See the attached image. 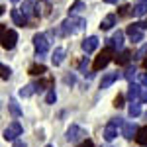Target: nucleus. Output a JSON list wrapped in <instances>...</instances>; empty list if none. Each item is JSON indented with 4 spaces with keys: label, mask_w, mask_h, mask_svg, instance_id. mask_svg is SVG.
<instances>
[{
    "label": "nucleus",
    "mask_w": 147,
    "mask_h": 147,
    "mask_svg": "<svg viewBox=\"0 0 147 147\" xmlns=\"http://www.w3.org/2000/svg\"><path fill=\"white\" fill-rule=\"evenodd\" d=\"M129 57H131V53L124 49V51H122L118 57H114V61H116L118 65H127V63H129Z\"/></svg>",
    "instance_id": "6ab92c4d"
},
{
    "label": "nucleus",
    "mask_w": 147,
    "mask_h": 147,
    "mask_svg": "<svg viewBox=\"0 0 147 147\" xmlns=\"http://www.w3.org/2000/svg\"><path fill=\"white\" fill-rule=\"evenodd\" d=\"M143 69H145V71H147V57H145V59H143Z\"/></svg>",
    "instance_id": "58836bf2"
},
{
    "label": "nucleus",
    "mask_w": 147,
    "mask_h": 147,
    "mask_svg": "<svg viewBox=\"0 0 147 147\" xmlns=\"http://www.w3.org/2000/svg\"><path fill=\"white\" fill-rule=\"evenodd\" d=\"M45 102H47V104H55V102H57V94H55V90H49V92H47Z\"/></svg>",
    "instance_id": "c85d7f7f"
},
{
    "label": "nucleus",
    "mask_w": 147,
    "mask_h": 147,
    "mask_svg": "<svg viewBox=\"0 0 147 147\" xmlns=\"http://www.w3.org/2000/svg\"><path fill=\"white\" fill-rule=\"evenodd\" d=\"M79 147H94V143H92L90 139H86V141H82V143H80Z\"/></svg>",
    "instance_id": "f704fd0d"
},
{
    "label": "nucleus",
    "mask_w": 147,
    "mask_h": 147,
    "mask_svg": "<svg viewBox=\"0 0 147 147\" xmlns=\"http://www.w3.org/2000/svg\"><path fill=\"white\" fill-rule=\"evenodd\" d=\"M136 73H137V71H136V67H127V69H125V73H124V77H125L127 80H134Z\"/></svg>",
    "instance_id": "bb28decb"
},
{
    "label": "nucleus",
    "mask_w": 147,
    "mask_h": 147,
    "mask_svg": "<svg viewBox=\"0 0 147 147\" xmlns=\"http://www.w3.org/2000/svg\"><path fill=\"white\" fill-rule=\"evenodd\" d=\"M129 12H131V8H129V6H120V10H118V14H120V16H127Z\"/></svg>",
    "instance_id": "473e14b6"
},
{
    "label": "nucleus",
    "mask_w": 147,
    "mask_h": 147,
    "mask_svg": "<svg viewBox=\"0 0 147 147\" xmlns=\"http://www.w3.org/2000/svg\"><path fill=\"white\" fill-rule=\"evenodd\" d=\"M14 147H26V143H24V141H18V139H16V141H14Z\"/></svg>",
    "instance_id": "e433bc0d"
},
{
    "label": "nucleus",
    "mask_w": 147,
    "mask_h": 147,
    "mask_svg": "<svg viewBox=\"0 0 147 147\" xmlns=\"http://www.w3.org/2000/svg\"><path fill=\"white\" fill-rule=\"evenodd\" d=\"M118 80V73H110V75H106L104 79H102V82H100V88H108L112 82H116Z\"/></svg>",
    "instance_id": "f3484780"
},
{
    "label": "nucleus",
    "mask_w": 147,
    "mask_h": 147,
    "mask_svg": "<svg viewBox=\"0 0 147 147\" xmlns=\"http://www.w3.org/2000/svg\"><path fill=\"white\" fill-rule=\"evenodd\" d=\"M12 2H20V0H12Z\"/></svg>",
    "instance_id": "a19ab883"
},
{
    "label": "nucleus",
    "mask_w": 147,
    "mask_h": 147,
    "mask_svg": "<svg viewBox=\"0 0 147 147\" xmlns=\"http://www.w3.org/2000/svg\"><path fill=\"white\" fill-rule=\"evenodd\" d=\"M35 88H37L35 84H26V86L20 88V96H22V98H28V96H32L35 92Z\"/></svg>",
    "instance_id": "412c9836"
},
{
    "label": "nucleus",
    "mask_w": 147,
    "mask_h": 147,
    "mask_svg": "<svg viewBox=\"0 0 147 147\" xmlns=\"http://www.w3.org/2000/svg\"><path fill=\"white\" fill-rule=\"evenodd\" d=\"M84 8H86V6H84V2H80V0H77V2H75L73 6H71V10H69V14H71V16H77V14H80V12L84 10Z\"/></svg>",
    "instance_id": "4be33fe9"
},
{
    "label": "nucleus",
    "mask_w": 147,
    "mask_h": 147,
    "mask_svg": "<svg viewBox=\"0 0 147 147\" xmlns=\"http://www.w3.org/2000/svg\"><path fill=\"white\" fill-rule=\"evenodd\" d=\"M20 136H22V125H20V122H12V124L4 129V139H6V141H16Z\"/></svg>",
    "instance_id": "39448f33"
},
{
    "label": "nucleus",
    "mask_w": 147,
    "mask_h": 147,
    "mask_svg": "<svg viewBox=\"0 0 147 147\" xmlns=\"http://www.w3.org/2000/svg\"><path fill=\"white\" fill-rule=\"evenodd\" d=\"M137 129L136 124L134 122H124V125H122V136L125 137V139H134V137L137 136Z\"/></svg>",
    "instance_id": "6e6552de"
},
{
    "label": "nucleus",
    "mask_w": 147,
    "mask_h": 147,
    "mask_svg": "<svg viewBox=\"0 0 147 147\" xmlns=\"http://www.w3.org/2000/svg\"><path fill=\"white\" fill-rule=\"evenodd\" d=\"M137 2H141V4H147V0H137Z\"/></svg>",
    "instance_id": "ea45409f"
},
{
    "label": "nucleus",
    "mask_w": 147,
    "mask_h": 147,
    "mask_svg": "<svg viewBox=\"0 0 147 147\" xmlns=\"http://www.w3.org/2000/svg\"><path fill=\"white\" fill-rule=\"evenodd\" d=\"M139 102H147V88H141V96H139Z\"/></svg>",
    "instance_id": "72a5a7b5"
},
{
    "label": "nucleus",
    "mask_w": 147,
    "mask_h": 147,
    "mask_svg": "<svg viewBox=\"0 0 147 147\" xmlns=\"http://www.w3.org/2000/svg\"><path fill=\"white\" fill-rule=\"evenodd\" d=\"M112 55H114V47L112 45H108L106 49H102V53H98V57H96L94 63H92V71H102V69L112 61Z\"/></svg>",
    "instance_id": "f03ea898"
},
{
    "label": "nucleus",
    "mask_w": 147,
    "mask_h": 147,
    "mask_svg": "<svg viewBox=\"0 0 147 147\" xmlns=\"http://www.w3.org/2000/svg\"><path fill=\"white\" fill-rule=\"evenodd\" d=\"M84 136H86V131H84L82 127H79L77 124H73L67 129V139H69V141H80Z\"/></svg>",
    "instance_id": "0eeeda50"
},
{
    "label": "nucleus",
    "mask_w": 147,
    "mask_h": 147,
    "mask_svg": "<svg viewBox=\"0 0 147 147\" xmlns=\"http://www.w3.org/2000/svg\"><path fill=\"white\" fill-rule=\"evenodd\" d=\"M82 51L84 53H92V51H96V47H98V37L96 35H90V37H86L84 41H82Z\"/></svg>",
    "instance_id": "1a4fd4ad"
},
{
    "label": "nucleus",
    "mask_w": 147,
    "mask_h": 147,
    "mask_svg": "<svg viewBox=\"0 0 147 147\" xmlns=\"http://www.w3.org/2000/svg\"><path fill=\"white\" fill-rule=\"evenodd\" d=\"M28 73H30V75H34V77H37V75L41 77V75H45V73H47V67H45V65H32Z\"/></svg>",
    "instance_id": "aec40b11"
},
{
    "label": "nucleus",
    "mask_w": 147,
    "mask_h": 147,
    "mask_svg": "<svg viewBox=\"0 0 147 147\" xmlns=\"http://www.w3.org/2000/svg\"><path fill=\"white\" fill-rule=\"evenodd\" d=\"M0 69H2V80L10 79V75H12V69H10V67H6V65H0Z\"/></svg>",
    "instance_id": "c756f323"
},
{
    "label": "nucleus",
    "mask_w": 147,
    "mask_h": 147,
    "mask_svg": "<svg viewBox=\"0 0 147 147\" xmlns=\"http://www.w3.org/2000/svg\"><path fill=\"white\" fill-rule=\"evenodd\" d=\"M63 59H65V49H63V47H55V51H53V55H51L53 65H61Z\"/></svg>",
    "instance_id": "4468645a"
},
{
    "label": "nucleus",
    "mask_w": 147,
    "mask_h": 147,
    "mask_svg": "<svg viewBox=\"0 0 147 147\" xmlns=\"http://www.w3.org/2000/svg\"><path fill=\"white\" fill-rule=\"evenodd\" d=\"M114 106H116V108H122V106H124V94H118V96L114 98Z\"/></svg>",
    "instance_id": "7c9ffc66"
},
{
    "label": "nucleus",
    "mask_w": 147,
    "mask_h": 147,
    "mask_svg": "<svg viewBox=\"0 0 147 147\" xmlns=\"http://www.w3.org/2000/svg\"><path fill=\"white\" fill-rule=\"evenodd\" d=\"M106 4H118V0H104Z\"/></svg>",
    "instance_id": "4c0bfd02"
},
{
    "label": "nucleus",
    "mask_w": 147,
    "mask_h": 147,
    "mask_svg": "<svg viewBox=\"0 0 147 147\" xmlns=\"http://www.w3.org/2000/svg\"><path fill=\"white\" fill-rule=\"evenodd\" d=\"M145 57H147V43L139 47V51L136 53V57H134V59H145Z\"/></svg>",
    "instance_id": "cd10ccee"
},
{
    "label": "nucleus",
    "mask_w": 147,
    "mask_h": 147,
    "mask_svg": "<svg viewBox=\"0 0 147 147\" xmlns=\"http://www.w3.org/2000/svg\"><path fill=\"white\" fill-rule=\"evenodd\" d=\"M145 28H147V24L145 22H136V24H131V26H127V37L134 41V43H139V41H143V32H145Z\"/></svg>",
    "instance_id": "7ed1b4c3"
},
{
    "label": "nucleus",
    "mask_w": 147,
    "mask_h": 147,
    "mask_svg": "<svg viewBox=\"0 0 147 147\" xmlns=\"http://www.w3.org/2000/svg\"><path fill=\"white\" fill-rule=\"evenodd\" d=\"M116 136H118V124L112 120L110 124L106 125V129H104V139H106V141H112Z\"/></svg>",
    "instance_id": "9d476101"
},
{
    "label": "nucleus",
    "mask_w": 147,
    "mask_h": 147,
    "mask_svg": "<svg viewBox=\"0 0 147 147\" xmlns=\"http://www.w3.org/2000/svg\"><path fill=\"white\" fill-rule=\"evenodd\" d=\"M137 82L143 84V86H147V73H139V75H137Z\"/></svg>",
    "instance_id": "2f4dec72"
},
{
    "label": "nucleus",
    "mask_w": 147,
    "mask_h": 147,
    "mask_svg": "<svg viewBox=\"0 0 147 147\" xmlns=\"http://www.w3.org/2000/svg\"><path fill=\"white\" fill-rule=\"evenodd\" d=\"M47 147H53V145H47Z\"/></svg>",
    "instance_id": "79ce46f5"
},
{
    "label": "nucleus",
    "mask_w": 147,
    "mask_h": 147,
    "mask_svg": "<svg viewBox=\"0 0 147 147\" xmlns=\"http://www.w3.org/2000/svg\"><path fill=\"white\" fill-rule=\"evenodd\" d=\"M110 45L114 47V49H122L124 47V32H116V34L110 37Z\"/></svg>",
    "instance_id": "9b49d317"
},
{
    "label": "nucleus",
    "mask_w": 147,
    "mask_h": 147,
    "mask_svg": "<svg viewBox=\"0 0 147 147\" xmlns=\"http://www.w3.org/2000/svg\"><path fill=\"white\" fill-rule=\"evenodd\" d=\"M86 28V20L84 18H77V16H69L65 22L61 24V35H73Z\"/></svg>",
    "instance_id": "f257e3e1"
},
{
    "label": "nucleus",
    "mask_w": 147,
    "mask_h": 147,
    "mask_svg": "<svg viewBox=\"0 0 147 147\" xmlns=\"http://www.w3.org/2000/svg\"><path fill=\"white\" fill-rule=\"evenodd\" d=\"M51 84H53V79H43V80H39V82H37L35 86L43 90V88H47V86H51Z\"/></svg>",
    "instance_id": "a878e982"
},
{
    "label": "nucleus",
    "mask_w": 147,
    "mask_h": 147,
    "mask_svg": "<svg viewBox=\"0 0 147 147\" xmlns=\"http://www.w3.org/2000/svg\"><path fill=\"white\" fill-rule=\"evenodd\" d=\"M136 141L139 145H147V125L139 127V131H137V136H136Z\"/></svg>",
    "instance_id": "a211bd4d"
},
{
    "label": "nucleus",
    "mask_w": 147,
    "mask_h": 147,
    "mask_svg": "<svg viewBox=\"0 0 147 147\" xmlns=\"http://www.w3.org/2000/svg\"><path fill=\"white\" fill-rule=\"evenodd\" d=\"M16 41H18V34H16L14 30H6L4 35H2V47L10 51V49L16 47Z\"/></svg>",
    "instance_id": "423d86ee"
},
{
    "label": "nucleus",
    "mask_w": 147,
    "mask_h": 147,
    "mask_svg": "<svg viewBox=\"0 0 147 147\" xmlns=\"http://www.w3.org/2000/svg\"><path fill=\"white\" fill-rule=\"evenodd\" d=\"M127 112H129V116H131V118H137V116L141 114V104H139V100H137V102H131V106H129V110H127Z\"/></svg>",
    "instance_id": "5701e85b"
},
{
    "label": "nucleus",
    "mask_w": 147,
    "mask_h": 147,
    "mask_svg": "<svg viewBox=\"0 0 147 147\" xmlns=\"http://www.w3.org/2000/svg\"><path fill=\"white\" fill-rule=\"evenodd\" d=\"M65 82H67V84H75V77H73V75L65 77Z\"/></svg>",
    "instance_id": "c9c22d12"
},
{
    "label": "nucleus",
    "mask_w": 147,
    "mask_h": 147,
    "mask_svg": "<svg viewBox=\"0 0 147 147\" xmlns=\"http://www.w3.org/2000/svg\"><path fill=\"white\" fill-rule=\"evenodd\" d=\"M8 108H10L12 116H16V118L22 114V112H20V106H18V102H16V100H10V102H8Z\"/></svg>",
    "instance_id": "393cba45"
},
{
    "label": "nucleus",
    "mask_w": 147,
    "mask_h": 147,
    "mask_svg": "<svg viewBox=\"0 0 147 147\" xmlns=\"http://www.w3.org/2000/svg\"><path fill=\"white\" fill-rule=\"evenodd\" d=\"M12 20H14L16 26H22L24 28V26L28 24V16H26L22 10H12Z\"/></svg>",
    "instance_id": "ddd939ff"
},
{
    "label": "nucleus",
    "mask_w": 147,
    "mask_h": 147,
    "mask_svg": "<svg viewBox=\"0 0 147 147\" xmlns=\"http://www.w3.org/2000/svg\"><path fill=\"white\" fill-rule=\"evenodd\" d=\"M35 6H37V2H34V0H26V2L22 4V8H20V10H22L26 16H32V14H35V12H34Z\"/></svg>",
    "instance_id": "2eb2a0df"
},
{
    "label": "nucleus",
    "mask_w": 147,
    "mask_h": 147,
    "mask_svg": "<svg viewBox=\"0 0 147 147\" xmlns=\"http://www.w3.org/2000/svg\"><path fill=\"white\" fill-rule=\"evenodd\" d=\"M114 24H116V16H114V14H108V16L100 22V30L106 32V30H110V28H112Z\"/></svg>",
    "instance_id": "dca6fc26"
},
{
    "label": "nucleus",
    "mask_w": 147,
    "mask_h": 147,
    "mask_svg": "<svg viewBox=\"0 0 147 147\" xmlns=\"http://www.w3.org/2000/svg\"><path fill=\"white\" fill-rule=\"evenodd\" d=\"M34 47H35V51H37V57L41 59V57L49 51V41H47V35L45 34H35L34 35Z\"/></svg>",
    "instance_id": "20e7f679"
},
{
    "label": "nucleus",
    "mask_w": 147,
    "mask_h": 147,
    "mask_svg": "<svg viewBox=\"0 0 147 147\" xmlns=\"http://www.w3.org/2000/svg\"><path fill=\"white\" fill-rule=\"evenodd\" d=\"M139 96H141V84L137 82V84H129V90H127V98L131 102H137L139 100Z\"/></svg>",
    "instance_id": "f8f14e48"
},
{
    "label": "nucleus",
    "mask_w": 147,
    "mask_h": 147,
    "mask_svg": "<svg viewBox=\"0 0 147 147\" xmlns=\"http://www.w3.org/2000/svg\"><path fill=\"white\" fill-rule=\"evenodd\" d=\"M134 14H136V16H139V18H141V16H145V14H147V4L137 2L136 6H134Z\"/></svg>",
    "instance_id": "b1692460"
}]
</instances>
